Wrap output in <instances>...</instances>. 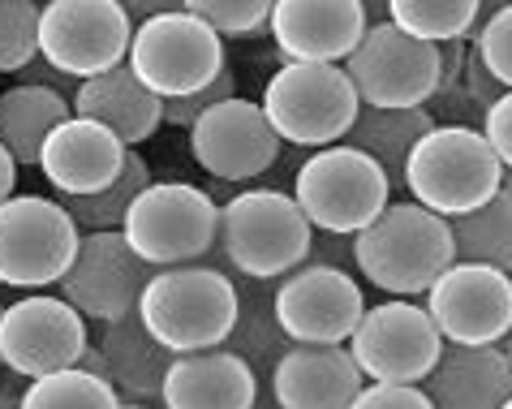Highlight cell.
I'll return each instance as SVG.
<instances>
[{
    "label": "cell",
    "mask_w": 512,
    "mask_h": 409,
    "mask_svg": "<svg viewBox=\"0 0 512 409\" xmlns=\"http://www.w3.org/2000/svg\"><path fill=\"white\" fill-rule=\"evenodd\" d=\"M138 319L173 358L220 349L237 323V285L211 263L160 267L142 289Z\"/></svg>",
    "instance_id": "7a4b0ae2"
},
{
    "label": "cell",
    "mask_w": 512,
    "mask_h": 409,
    "mask_svg": "<svg viewBox=\"0 0 512 409\" xmlns=\"http://www.w3.org/2000/svg\"><path fill=\"white\" fill-rule=\"evenodd\" d=\"M190 155L203 164V173L220 181H254L280 160L284 138L272 130L263 104L254 100H224L216 108H207L190 130Z\"/></svg>",
    "instance_id": "e0dca14e"
},
{
    "label": "cell",
    "mask_w": 512,
    "mask_h": 409,
    "mask_svg": "<svg viewBox=\"0 0 512 409\" xmlns=\"http://www.w3.org/2000/svg\"><path fill=\"white\" fill-rule=\"evenodd\" d=\"M276 0H181V9L203 18L220 39H254L272 26Z\"/></svg>",
    "instance_id": "1f68e13d"
},
{
    "label": "cell",
    "mask_w": 512,
    "mask_h": 409,
    "mask_svg": "<svg viewBox=\"0 0 512 409\" xmlns=\"http://www.w3.org/2000/svg\"><path fill=\"white\" fill-rule=\"evenodd\" d=\"M13 379H22V375H13ZM13 379L0 384V409H22V388L13 384Z\"/></svg>",
    "instance_id": "7bdbcfd3"
},
{
    "label": "cell",
    "mask_w": 512,
    "mask_h": 409,
    "mask_svg": "<svg viewBox=\"0 0 512 409\" xmlns=\"http://www.w3.org/2000/svg\"><path fill=\"white\" fill-rule=\"evenodd\" d=\"M435 409H504L512 397V362L504 345H448L422 379Z\"/></svg>",
    "instance_id": "7402d4cb"
},
{
    "label": "cell",
    "mask_w": 512,
    "mask_h": 409,
    "mask_svg": "<svg viewBox=\"0 0 512 409\" xmlns=\"http://www.w3.org/2000/svg\"><path fill=\"white\" fill-rule=\"evenodd\" d=\"M362 13H366V22H388V0H358Z\"/></svg>",
    "instance_id": "ee69618b"
},
{
    "label": "cell",
    "mask_w": 512,
    "mask_h": 409,
    "mask_svg": "<svg viewBox=\"0 0 512 409\" xmlns=\"http://www.w3.org/2000/svg\"><path fill=\"white\" fill-rule=\"evenodd\" d=\"M465 61H469V39H452V44H439V91H435V95L461 91Z\"/></svg>",
    "instance_id": "f35d334b"
},
{
    "label": "cell",
    "mask_w": 512,
    "mask_h": 409,
    "mask_svg": "<svg viewBox=\"0 0 512 409\" xmlns=\"http://www.w3.org/2000/svg\"><path fill=\"white\" fill-rule=\"evenodd\" d=\"M448 345H504L512 336V272L457 259L422 293Z\"/></svg>",
    "instance_id": "9a60e30c"
},
{
    "label": "cell",
    "mask_w": 512,
    "mask_h": 409,
    "mask_svg": "<svg viewBox=\"0 0 512 409\" xmlns=\"http://www.w3.org/2000/svg\"><path fill=\"white\" fill-rule=\"evenodd\" d=\"M448 224L452 242H457V259L512 272V190L500 186L482 207L452 216Z\"/></svg>",
    "instance_id": "83f0119b"
},
{
    "label": "cell",
    "mask_w": 512,
    "mask_h": 409,
    "mask_svg": "<svg viewBox=\"0 0 512 409\" xmlns=\"http://www.w3.org/2000/svg\"><path fill=\"white\" fill-rule=\"evenodd\" d=\"M125 155L130 147L121 143L108 125H99L91 117H69L52 130L39 155V173L48 177V186L61 199H82V194H99L121 177Z\"/></svg>",
    "instance_id": "d6986e66"
},
{
    "label": "cell",
    "mask_w": 512,
    "mask_h": 409,
    "mask_svg": "<svg viewBox=\"0 0 512 409\" xmlns=\"http://www.w3.org/2000/svg\"><path fill=\"white\" fill-rule=\"evenodd\" d=\"M0 289H5V285H0Z\"/></svg>",
    "instance_id": "f907efd6"
},
{
    "label": "cell",
    "mask_w": 512,
    "mask_h": 409,
    "mask_svg": "<svg viewBox=\"0 0 512 409\" xmlns=\"http://www.w3.org/2000/svg\"><path fill=\"white\" fill-rule=\"evenodd\" d=\"M508 5H512V0H478V26H474V31H482V26H487L495 13L508 9ZM469 39H474V35H469Z\"/></svg>",
    "instance_id": "b9f144b4"
},
{
    "label": "cell",
    "mask_w": 512,
    "mask_h": 409,
    "mask_svg": "<svg viewBox=\"0 0 512 409\" xmlns=\"http://www.w3.org/2000/svg\"><path fill=\"white\" fill-rule=\"evenodd\" d=\"M78 224L65 203L44 194H13L0 203V285L48 289L78 255Z\"/></svg>",
    "instance_id": "ba28073f"
},
{
    "label": "cell",
    "mask_w": 512,
    "mask_h": 409,
    "mask_svg": "<svg viewBox=\"0 0 512 409\" xmlns=\"http://www.w3.org/2000/svg\"><path fill=\"white\" fill-rule=\"evenodd\" d=\"M39 9L31 0H0V74H22L39 56Z\"/></svg>",
    "instance_id": "d6a6232c"
},
{
    "label": "cell",
    "mask_w": 512,
    "mask_h": 409,
    "mask_svg": "<svg viewBox=\"0 0 512 409\" xmlns=\"http://www.w3.org/2000/svg\"><path fill=\"white\" fill-rule=\"evenodd\" d=\"M435 112L431 108H375V104H362L358 117H353L349 134L340 143L366 151L371 160L388 173L392 186H405V164H409V151L418 147V138L426 130H435Z\"/></svg>",
    "instance_id": "484cf974"
},
{
    "label": "cell",
    "mask_w": 512,
    "mask_h": 409,
    "mask_svg": "<svg viewBox=\"0 0 512 409\" xmlns=\"http://www.w3.org/2000/svg\"><path fill=\"white\" fill-rule=\"evenodd\" d=\"M349 409H435V405L422 392V384H379V379H371V384H362Z\"/></svg>",
    "instance_id": "d590c367"
},
{
    "label": "cell",
    "mask_w": 512,
    "mask_h": 409,
    "mask_svg": "<svg viewBox=\"0 0 512 409\" xmlns=\"http://www.w3.org/2000/svg\"><path fill=\"white\" fill-rule=\"evenodd\" d=\"M315 250V224L284 190H241L220 203V242L216 255L233 276L276 280L297 272Z\"/></svg>",
    "instance_id": "3957f363"
},
{
    "label": "cell",
    "mask_w": 512,
    "mask_h": 409,
    "mask_svg": "<svg viewBox=\"0 0 512 409\" xmlns=\"http://www.w3.org/2000/svg\"><path fill=\"white\" fill-rule=\"evenodd\" d=\"M233 95H237V78H233V69L224 65L203 91H190V95H177V100H164V125L190 130V125L203 117L207 108H216V104H224V100H233Z\"/></svg>",
    "instance_id": "836d02e7"
},
{
    "label": "cell",
    "mask_w": 512,
    "mask_h": 409,
    "mask_svg": "<svg viewBox=\"0 0 512 409\" xmlns=\"http://www.w3.org/2000/svg\"><path fill=\"white\" fill-rule=\"evenodd\" d=\"M345 74L362 104L422 108L439 91V44L401 31L396 22H375L345 56Z\"/></svg>",
    "instance_id": "30bf717a"
},
{
    "label": "cell",
    "mask_w": 512,
    "mask_h": 409,
    "mask_svg": "<svg viewBox=\"0 0 512 409\" xmlns=\"http://www.w3.org/2000/svg\"><path fill=\"white\" fill-rule=\"evenodd\" d=\"M0 319H5V306H0ZM0 371H5V362H0Z\"/></svg>",
    "instance_id": "7dc6e473"
},
{
    "label": "cell",
    "mask_w": 512,
    "mask_h": 409,
    "mask_svg": "<svg viewBox=\"0 0 512 409\" xmlns=\"http://www.w3.org/2000/svg\"><path fill=\"white\" fill-rule=\"evenodd\" d=\"M504 354H508V362H512V336H508V341H504Z\"/></svg>",
    "instance_id": "bcb514c9"
},
{
    "label": "cell",
    "mask_w": 512,
    "mask_h": 409,
    "mask_svg": "<svg viewBox=\"0 0 512 409\" xmlns=\"http://www.w3.org/2000/svg\"><path fill=\"white\" fill-rule=\"evenodd\" d=\"M366 375L349 345H289L272 371L276 409H349Z\"/></svg>",
    "instance_id": "ffe728a7"
},
{
    "label": "cell",
    "mask_w": 512,
    "mask_h": 409,
    "mask_svg": "<svg viewBox=\"0 0 512 409\" xmlns=\"http://www.w3.org/2000/svg\"><path fill=\"white\" fill-rule=\"evenodd\" d=\"M259 384L254 366L237 358L233 349H198V354H177L164 375L160 405L164 409H254L259 405Z\"/></svg>",
    "instance_id": "44dd1931"
},
{
    "label": "cell",
    "mask_w": 512,
    "mask_h": 409,
    "mask_svg": "<svg viewBox=\"0 0 512 409\" xmlns=\"http://www.w3.org/2000/svg\"><path fill=\"white\" fill-rule=\"evenodd\" d=\"M31 5H48V0H31Z\"/></svg>",
    "instance_id": "c3c4849f"
},
{
    "label": "cell",
    "mask_w": 512,
    "mask_h": 409,
    "mask_svg": "<svg viewBox=\"0 0 512 409\" xmlns=\"http://www.w3.org/2000/svg\"><path fill=\"white\" fill-rule=\"evenodd\" d=\"M469 44H474V52L482 56V65H487L491 74L512 91V5L495 13L482 31H474Z\"/></svg>",
    "instance_id": "e575fe53"
},
{
    "label": "cell",
    "mask_w": 512,
    "mask_h": 409,
    "mask_svg": "<svg viewBox=\"0 0 512 409\" xmlns=\"http://www.w3.org/2000/svg\"><path fill=\"white\" fill-rule=\"evenodd\" d=\"M366 13L358 0H276L272 5V44L284 61L345 65L362 44Z\"/></svg>",
    "instance_id": "ac0fdd59"
},
{
    "label": "cell",
    "mask_w": 512,
    "mask_h": 409,
    "mask_svg": "<svg viewBox=\"0 0 512 409\" xmlns=\"http://www.w3.org/2000/svg\"><path fill=\"white\" fill-rule=\"evenodd\" d=\"M353 267L392 298H422L457 263L452 224L414 199L388 203L379 216L353 233Z\"/></svg>",
    "instance_id": "6da1fadb"
},
{
    "label": "cell",
    "mask_w": 512,
    "mask_h": 409,
    "mask_svg": "<svg viewBox=\"0 0 512 409\" xmlns=\"http://www.w3.org/2000/svg\"><path fill=\"white\" fill-rule=\"evenodd\" d=\"M293 199L327 237H353L392 203V181L366 151L332 143L310 151L293 173Z\"/></svg>",
    "instance_id": "5b68a950"
},
{
    "label": "cell",
    "mask_w": 512,
    "mask_h": 409,
    "mask_svg": "<svg viewBox=\"0 0 512 409\" xmlns=\"http://www.w3.org/2000/svg\"><path fill=\"white\" fill-rule=\"evenodd\" d=\"M125 61L142 87H151L160 100H177V95L203 91L224 69V39L203 18L173 9L134 26Z\"/></svg>",
    "instance_id": "9c48e42d"
},
{
    "label": "cell",
    "mask_w": 512,
    "mask_h": 409,
    "mask_svg": "<svg viewBox=\"0 0 512 409\" xmlns=\"http://www.w3.org/2000/svg\"><path fill=\"white\" fill-rule=\"evenodd\" d=\"M263 112L272 130L289 147L319 151L349 134L358 117V91L345 65H315V61H284L263 87Z\"/></svg>",
    "instance_id": "8992f818"
},
{
    "label": "cell",
    "mask_w": 512,
    "mask_h": 409,
    "mask_svg": "<svg viewBox=\"0 0 512 409\" xmlns=\"http://www.w3.org/2000/svg\"><path fill=\"white\" fill-rule=\"evenodd\" d=\"M362 315V285L336 263L306 259L276 280V319L293 345H349Z\"/></svg>",
    "instance_id": "5bb4252c"
},
{
    "label": "cell",
    "mask_w": 512,
    "mask_h": 409,
    "mask_svg": "<svg viewBox=\"0 0 512 409\" xmlns=\"http://www.w3.org/2000/svg\"><path fill=\"white\" fill-rule=\"evenodd\" d=\"M74 112L91 117L99 125H108L125 147H138L155 138V130L164 125V100L151 87H142L130 61L104 69L87 82H78L74 91Z\"/></svg>",
    "instance_id": "603a6c76"
},
{
    "label": "cell",
    "mask_w": 512,
    "mask_h": 409,
    "mask_svg": "<svg viewBox=\"0 0 512 409\" xmlns=\"http://www.w3.org/2000/svg\"><path fill=\"white\" fill-rule=\"evenodd\" d=\"M121 233L151 267L207 263L220 242V203L190 181H151L134 199Z\"/></svg>",
    "instance_id": "52a82bcc"
},
{
    "label": "cell",
    "mask_w": 512,
    "mask_h": 409,
    "mask_svg": "<svg viewBox=\"0 0 512 409\" xmlns=\"http://www.w3.org/2000/svg\"><path fill=\"white\" fill-rule=\"evenodd\" d=\"M151 186V168L147 160L130 147V155H125V168H121V177L112 181L108 190H99V194H82V199H61L65 211L74 216L78 229H87V233H104V229H121L125 216H130V207L142 190Z\"/></svg>",
    "instance_id": "f1b7e54d"
},
{
    "label": "cell",
    "mask_w": 512,
    "mask_h": 409,
    "mask_svg": "<svg viewBox=\"0 0 512 409\" xmlns=\"http://www.w3.org/2000/svg\"><path fill=\"white\" fill-rule=\"evenodd\" d=\"M117 5L125 9V18H130V22L138 26V22L160 18V13H173V9H181V0H117Z\"/></svg>",
    "instance_id": "ab89813d"
},
{
    "label": "cell",
    "mask_w": 512,
    "mask_h": 409,
    "mask_svg": "<svg viewBox=\"0 0 512 409\" xmlns=\"http://www.w3.org/2000/svg\"><path fill=\"white\" fill-rule=\"evenodd\" d=\"M69 117H74V100H65L56 87L18 82V87L0 91V147L18 160V168H31L44 155L52 130Z\"/></svg>",
    "instance_id": "d4e9b609"
},
{
    "label": "cell",
    "mask_w": 512,
    "mask_h": 409,
    "mask_svg": "<svg viewBox=\"0 0 512 409\" xmlns=\"http://www.w3.org/2000/svg\"><path fill=\"white\" fill-rule=\"evenodd\" d=\"M160 267H151L142 255H134V246L125 242L121 229L87 233L78 242L74 263L65 267L61 298L78 310L87 323H117L125 315H134L142 302V289L151 285V276Z\"/></svg>",
    "instance_id": "4fadbf2b"
},
{
    "label": "cell",
    "mask_w": 512,
    "mask_h": 409,
    "mask_svg": "<svg viewBox=\"0 0 512 409\" xmlns=\"http://www.w3.org/2000/svg\"><path fill=\"white\" fill-rule=\"evenodd\" d=\"M13 186H18V160L0 147V203L13 199Z\"/></svg>",
    "instance_id": "60d3db41"
},
{
    "label": "cell",
    "mask_w": 512,
    "mask_h": 409,
    "mask_svg": "<svg viewBox=\"0 0 512 409\" xmlns=\"http://www.w3.org/2000/svg\"><path fill=\"white\" fill-rule=\"evenodd\" d=\"M233 285H237V323L224 349L246 358L254 366V375L272 384L280 354L293 345L276 319V285L272 280H250V276H233Z\"/></svg>",
    "instance_id": "4316f807"
},
{
    "label": "cell",
    "mask_w": 512,
    "mask_h": 409,
    "mask_svg": "<svg viewBox=\"0 0 512 409\" xmlns=\"http://www.w3.org/2000/svg\"><path fill=\"white\" fill-rule=\"evenodd\" d=\"M134 22L117 0H48L39 9V61L87 82L130 56Z\"/></svg>",
    "instance_id": "8fae6325"
},
{
    "label": "cell",
    "mask_w": 512,
    "mask_h": 409,
    "mask_svg": "<svg viewBox=\"0 0 512 409\" xmlns=\"http://www.w3.org/2000/svg\"><path fill=\"white\" fill-rule=\"evenodd\" d=\"M461 91L469 95V104L478 108V117H487V108L500 100V95L508 91L500 78L491 74L487 65H482V56L474 52V44H469V61H465V78H461Z\"/></svg>",
    "instance_id": "8d00e7d4"
},
{
    "label": "cell",
    "mask_w": 512,
    "mask_h": 409,
    "mask_svg": "<svg viewBox=\"0 0 512 409\" xmlns=\"http://www.w3.org/2000/svg\"><path fill=\"white\" fill-rule=\"evenodd\" d=\"M504 186V164L478 125H435L418 138L405 164L409 199L435 216H465Z\"/></svg>",
    "instance_id": "277c9868"
},
{
    "label": "cell",
    "mask_w": 512,
    "mask_h": 409,
    "mask_svg": "<svg viewBox=\"0 0 512 409\" xmlns=\"http://www.w3.org/2000/svg\"><path fill=\"white\" fill-rule=\"evenodd\" d=\"M87 345H91L87 319L65 298L35 293V298L5 306V319H0V362H5L9 375L39 379V375L65 371V366H78Z\"/></svg>",
    "instance_id": "2e32d148"
},
{
    "label": "cell",
    "mask_w": 512,
    "mask_h": 409,
    "mask_svg": "<svg viewBox=\"0 0 512 409\" xmlns=\"http://www.w3.org/2000/svg\"><path fill=\"white\" fill-rule=\"evenodd\" d=\"M349 354L366 379L379 384H422L444 354L435 319L414 298H392L366 306L362 323L349 336Z\"/></svg>",
    "instance_id": "7c38bea8"
},
{
    "label": "cell",
    "mask_w": 512,
    "mask_h": 409,
    "mask_svg": "<svg viewBox=\"0 0 512 409\" xmlns=\"http://www.w3.org/2000/svg\"><path fill=\"white\" fill-rule=\"evenodd\" d=\"M482 134H487L491 151L500 155V164L512 168V91H504L500 100L487 108V117H482Z\"/></svg>",
    "instance_id": "74e56055"
},
{
    "label": "cell",
    "mask_w": 512,
    "mask_h": 409,
    "mask_svg": "<svg viewBox=\"0 0 512 409\" xmlns=\"http://www.w3.org/2000/svg\"><path fill=\"white\" fill-rule=\"evenodd\" d=\"M121 405H125L121 392L104 375H91L82 366L26 379L22 388V409H121Z\"/></svg>",
    "instance_id": "f546056e"
},
{
    "label": "cell",
    "mask_w": 512,
    "mask_h": 409,
    "mask_svg": "<svg viewBox=\"0 0 512 409\" xmlns=\"http://www.w3.org/2000/svg\"><path fill=\"white\" fill-rule=\"evenodd\" d=\"M388 22L431 44H452L474 35L478 0H388Z\"/></svg>",
    "instance_id": "4dcf8cb0"
},
{
    "label": "cell",
    "mask_w": 512,
    "mask_h": 409,
    "mask_svg": "<svg viewBox=\"0 0 512 409\" xmlns=\"http://www.w3.org/2000/svg\"><path fill=\"white\" fill-rule=\"evenodd\" d=\"M504 409H512V397H508V405H504Z\"/></svg>",
    "instance_id": "681fc988"
},
{
    "label": "cell",
    "mask_w": 512,
    "mask_h": 409,
    "mask_svg": "<svg viewBox=\"0 0 512 409\" xmlns=\"http://www.w3.org/2000/svg\"><path fill=\"white\" fill-rule=\"evenodd\" d=\"M99 354H104L108 384L121 392V401H160L164 375L173 366V354L147 332V323L134 315H125L117 323H99L95 336Z\"/></svg>",
    "instance_id": "cb8c5ba5"
},
{
    "label": "cell",
    "mask_w": 512,
    "mask_h": 409,
    "mask_svg": "<svg viewBox=\"0 0 512 409\" xmlns=\"http://www.w3.org/2000/svg\"><path fill=\"white\" fill-rule=\"evenodd\" d=\"M121 409H151V405H147V401H125Z\"/></svg>",
    "instance_id": "f6af8a7d"
}]
</instances>
